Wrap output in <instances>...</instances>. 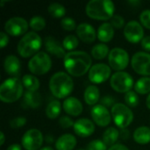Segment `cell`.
<instances>
[{
  "mask_svg": "<svg viewBox=\"0 0 150 150\" xmlns=\"http://www.w3.org/2000/svg\"><path fill=\"white\" fill-rule=\"evenodd\" d=\"M52 66V61L50 56L43 51H40L33 55L29 62V70L34 75H44L46 74Z\"/></svg>",
  "mask_w": 150,
  "mask_h": 150,
  "instance_id": "7",
  "label": "cell"
},
{
  "mask_svg": "<svg viewBox=\"0 0 150 150\" xmlns=\"http://www.w3.org/2000/svg\"><path fill=\"white\" fill-rule=\"evenodd\" d=\"M62 111V104L59 100L54 99L52 100L46 108V115L50 120L56 119Z\"/></svg>",
  "mask_w": 150,
  "mask_h": 150,
  "instance_id": "27",
  "label": "cell"
},
{
  "mask_svg": "<svg viewBox=\"0 0 150 150\" xmlns=\"http://www.w3.org/2000/svg\"><path fill=\"white\" fill-rule=\"evenodd\" d=\"M74 124H75V122L72 120V119L68 116H62L59 120V125L62 128H65V129L74 127Z\"/></svg>",
  "mask_w": 150,
  "mask_h": 150,
  "instance_id": "40",
  "label": "cell"
},
{
  "mask_svg": "<svg viewBox=\"0 0 150 150\" xmlns=\"http://www.w3.org/2000/svg\"><path fill=\"white\" fill-rule=\"evenodd\" d=\"M26 124V119L25 117H17L10 121V127L14 129H18L23 127Z\"/></svg>",
  "mask_w": 150,
  "mask_h": 150,
  "instance_id": "38",
  "label": "cell"
},
{
  "mask_svg": "<svg viewBox=\"0 0 150 150\" xmlns=\"http://www.w3.org/2000/svg\"><path fill=\"white\" fill-rule=\"evenodd\" d=\"M23 83L18 77H10L0 86V100L4 103H13L23 94Z\"/></svg>",
  "mask_w": 150,
  "mask_h": 150,
  "instance_id": "4",
  "label": "cell"
},
{
  "mask_svg": "<svg viewBox=\"0 0 150 150\" xmlns=\"http://www.w3.org/2000/svg\"><path fill=\"white\" fill-rule=\"evenodd\" d=\"M111 114L116 126L121 129L127 128L134 120V113L132 110L127 105L122 103H116L112 107Z\"/></svg>",
  "mask_w": 150,
  "mask_h": 150,
  "instance_id": "6",
  "label": "cell"
},
{
  "mask_svg": "<svg viewBox=\"0 0 150 150\" xmlns=\"http://www.w3.org/2000/svg\"><path fill=\"white\" fill-rule=\"evenodd\" d=\"M107 150H129V149H128L127 146L123 145V144L117 143V144H115V145L110 147Z\"/></svg>",
  "mask_w": 150,
  "mask_h": 150,
  "instance_id": "44",
  "label": "cell"
},
{
  "mask_svg": "<svg viewBox=\"0 0 150 150\" xmlns=\"http://www.w3.org/2000/svg\"><path fill=\"white\" fill-rule=\"evenodd\" d=\"M114 35V27L111 23L105 22L98 29L97 36L102 42H109L112 40Z\"/></svg>",
  "mask_w": 150,
  "mask_h": 150,
  "instance_id": "22",
  "label": "cell"
},
{
  "mask_svg": "<svg viewBox=\"0 0 150 150\" xmlns=\"http://www.w3.org/2000/svg\"><path fill=\"white\" fill-rule=\"evenodd\" d=\"M77 150H86V149H77Z\"/></svg>",
  "mask_w": 150,
  "mask_h": 150,
  "instance_id": "51",
  "label": "cell"
},
{
  "mask_svg": "<svg viewBox=\"0 0 150 150\" xmlns=\"http://www.w3.org/2000/svg\"><path fill=\"white\" fill-rule=\"evenodd\" d=\"M100 102H101V105L105 106L106 108L107 107H112L116 104L115 103V98L113 97H112V96H109V95L103 97L101 98Z\"/></svg>",
  "mask_w": 150,
  "mask_h": 150,
  "instance_id": "41",
  "label": "cell"
},
{
  "mask_svg": "<svg viewBox=\"0 0 150 150\" xmlns=\"http://www.w3.org/2000/svg\"><path fill=\"white\" fill-rule=\"evenodd\" d=\"M47 11L54 18H62L65 15L66 9L63 4L59 3H52L48 5Z\"/></svg>",
  "mask_w": 150,
  "mask_h": 150,
  "instance_id": "31",
  "label": "cell"
},
{
  "mask_svg": "<svg viewBox=\"0 0 150 150\" xmlns=\"http://www.w3.org/2000/svg\"><path fill=\"white\" fill-rule=\"evenodd\" d=\"M142 47L146 50L150 51V36H145L142 40Z\"/></svg>",
  "mask_w": 150,
  "mask_h": 150,
  "instance_id": "43",
  "label": "cell"
},
{
  "mask_svg": "<svg viewBox=\"0 0 150 150\" xmlns=\"http://www.w3.org/2000/svg\"><path fill=\"white\" fill-rule=\"evenodd\" d=\"M47 142H48V143H49V142H50V143L53 142V137H52L51 135H47Z\"/></svg>",
  "mask_w": 150,
  "mask_h": 150,
  "instance_id": "49",
  "label": "cell"
},
{
  "mask_svg": "<svg viewBox=\"0 0 150 150\" xmlns=\"http://www.w3.org/2000/svg\"><path fill=\"white\" fill-rule=\"evenodd\" d=\"M6 150H22V149H21V146H20L19 144L15 143V144L10 145V146L7 148V149Z\"/></svg>",
  "mask_w": 150,
  "mask_h": 150,
  "instance_id": "46",
  "label": "cell"
},
{
  "mask_svg": "<svg viewBox=\"0 0 150 150\" xmlns=\"http://www.w3.org/2000/svg\"><path fill=\"white\" fill-rule=\"evenodd\" d=\"M63 109L65 112L71 116H78L83 112V105L79 99L75 97H69L63 101Z\"/></svg>",
  "mask_w": 150,
  "mask_h": 150,
  "instance_id": "19",
  "label": "cell"
},
{
  "mask_svg": "<svg viewBox=\"0 0 150 150\" xmlns=\"http://www.w3.org/2000/svg\"><path fill=\"white\" fill-rule=\"evenodd\" d=\"M91 115L95 123L100 127H106L110 124L112 114L108 109L102 105H96L91 108Z\"/></svg>",
  "mask_w": 150,
  "mask_h": 150,
  "instance_id": "15",
  "label": "cell"
},
{
  "mask_svg": "<svg viewBox=\"0 0 150 150\" xmlns=\"http://www.w3.org/2000/svg\"><path fill=\"white\" fill-rule=\"evenodd\" d=\"M111 67L105 63H97L91 66L89 70L88 77L93 83H101L105 82L111 76Z\"/></svg>",
  "mask_w": 150,
  "mask_h": 150,
  "instance_id": "13",
  "label": "cell"
},
{
  "mask_svg": "<svg viewBox=\"0 0 150 150\" xmlns=\"http://www.w3.org/2000/svg\"><path fill=\"white\" fill-rule=\"evenodd\" d=\"M45 44V47L47 49V52H49L51 54L55 55L58 58H63L66 55L65 53V48L63 47V46L57 40H55L54 37L52 36H47L45 39L44 41Z\"/></svg>",
  "mask_w": 150,
  "mask_h": 150,
  "instance_id": "18",
  "label": "cell"
},
{
  "mask_svg": "<svg viewBox=\"0 0 150 150\" xmlns=\"http://www.w3.org/2000/svg\"><path fill=\"white\" fill-rule=\"evenodd\" d=\"M139 97L136 91H130L125 94V102L129 107H136L139 105Z\"/></svg>",
  "mask_w": 150,
  "mask_h": 150,
  "instance_id": "34",
  "label": "cell"
},
{
  "mask_svg": "<svg viewBox=\"0 0 150 150\" xmlns=\"http://www.w3.org/2000/svg\"><path fill=\"white\" fill-rule=\"evenodd\" d=\"M4 68L7 74H9L10 76H14V77H16V76H18L20 72L21 63L17 56L10 54L7 55L4 61Z\"/></svg>",
  "mask_w": 150,
  "mask_h": 150,
  "instance_id": "20",
  "label": "cell"
},
{
  "mask_svg": "<svg viewBox=\"0 0 150 150\" xmlns=\"http://www.w3.org/2000/svg\"><path fill=\"white\" fill-rule=\"evenodd\" d=\"M110 84L115 91L120 93H127L133 88L134 79L127 72L117 71L111 76Z\"/></svg>",
  "mask_w": 150,
  "mask_h": 150,
  "instance_id": "8",
  "label": "cell"
},
{
  "mask_svg": "<svg viewBox=\"0 0 150 150\" xmlns=\"http://www.w3.org/2000/svg\"><path fill=\"white\" fill-rule=\"evenodd\" d=\"M109 53H110L109 47L105 43L96 44L91 48V55L97 60H101L105 58L107 55H109Z\"/></svg>",
  "mask_w": 150,
  "mask_h": 150,
  "instance_id": "29",
  "label": "cell"
},
{
  "mask_svg": "<svg viewBox=\"0 0 150 150\" xmlns=\"http://www.w3.org/2000/svg\"><path fill=\"white\" fill-rule=\"evenodd\" d=\"M144 30L140 22L136 20H130L124 27V36L131 43H138L142 40Z\"/></svg>",
  "mask_w": 150,
  "mask_h": 150,
  "instance_id": "14",
  "label": "cell"
},
{
  "mask_svg": "<svg viewBox=\"0 0 150 150\" xmlns=\"http://www.w3.org/2000/svg\"><path fill=\"white\" fill-rule=\"evenodd\" d=\"M146 105H147V107L150 109V93L149 95L148 96L147 99H146Z\"/></svg>",
  "mask_w": 150,
  "mask_h": 150,
  "instance_id": "48",
  "label": "cell"
},
{
  "mask_svg": "<svg viewBox=\"0 0 150 150\" xmlns=\"http://www.w3.org/2000/svg\"><path fill=\"white\" fill-rule=\"evenodd\" d=\"M76 138L70 134L60 136L55 142L56 150H73L76 146Z\"/></svg>",
  "mask_w": 150,
  "mask_h": 150,
  "instance_id": "21",
  "label": "cell"
},
{
  "mask_svg": "<svg viewBox=\"0 0 150 150\" xmlns=\"http://www.w3.org/2000/svg\"><path fill=\"white\" fill-rule=\"evenodd\" d=\"M21 142L25 150H40L43 144L42 133L36 128L29 129L24 134Z\"/></svg>",
  "mask_w": 150,
  "mask_h": 150,
  "instance_id": "10",
  "label": "cell"
},
{
  "mask_svg": "<svg viewBox=\"0 0 150 150\" xmlns=\"http://www.w3.org/2000/svg\"><path fill=\"white\" fill-rule=\"evenodd\" d=\"M134 70L143 76H150V54L147 52L135 53L131 60Z\"/></svg>",
  "mask_w": 150,
  "mask_h": 150,
  "instance_id": "11",
  "label": "cell"
},
{
  "mask_svg": "<svg viewBox=\"0 0 150 150\" xmlns=\"http://www.w3.org/2000/svg\"><path fill=\"white\" fill-rule=\"evenodd\" d=\"M61 26L66 31H73L74 29H76L77 27L75 19L70 17L63 18L61 20Z\"/></svg>",
  "mask_w": 150,
  "mask_h": 150,
  "instance_id": "35",
  "label": "cell"
},
{
  "mask_svg": "<svg viewBox=\"0 0 150 150\" xmlns=\"http://www.w3.org/2000/svg\"><path fill=\"white\" fill-rule=\"evenodd\" d=\"M76 32L77 37L85 43H91L98 37L95 28L88 23L79 24L76 29Z\"/></svg>",
  "mask_w": 150,
  "mask_h": 150,
  "instance_id": "17",
  "label": "cell"
},
{
  "mask_svg": "<svg viewBox=\"0 0 150 150\" xmlns=\"http://www.w3.org/2000/svg\"><path fill=\"white\" fill-rule=\"evenodd\" d=\"M63 63L70 76H82L91 68L92 60L91 55L83 51H71L66 54Z\"/></svg>",
  "mask_w": 150,
  "mask_h": 150,
  "instance_id": "1",
  "label": "cell"
},
{
  "mask_svg": "<svg viewBox=\"0 0 150 150\" xmlns=\"http://www.w3.org/2000/svg\"><path fill=\"white\" fill-rule=\"evenodd\" d=\"M134 91L139 94L150 92V77H142L134 83Z\"/></svg>",
  "mask_w": 150,
  "mask_h": 150,
  "instance_id": "30",
  "label": "cell"
},
{
  "mask_svg": "<svg viewBox=\"0 0 150 150\" xmlns=\"http://www.w3.org/2000/svg\"><path fill=\"white\" fill-rule=\"evenodd\" d=\"M79 44V40L77 39V37L76 35L70 34V35H67L62 41V46L66 50H69V52H71L73 49H76L77 47Z\"/></svg>",
  "mask_w": 150,
  "mask_h": 150,
  "instance_id": "32",
  "label": "cell"
},
{
  "mask_svg": "<svg viewBox=\"0 0 150 150\" xmlns=\"http://www.w3.org/2000/svg\"><path fill=\"white\" fill-rule=\"evenodd\" d=\"M134 140L142 145H145L150 142V128L149 127H139L134 132Z\"/></svg>",
  "mask_w": 150,
  "mask_h": 150,
  "instance_id": "24",
  "label": "cell"
},
{
  "mask_svg": "<svg viewBox=\"0 0 150 150\" xmlns=\"http://www.w3.org/2000/svg\"><path fill=\"white\" fill-rule=\"evenodd\" d=\"M40 150H54L53 148H51V147H48V146H47V147H44V148H41Z\"/></svg>",
  "mask_w": 150,
  "mask_h": 150,
  "instance_id": "50",
  "label": "cell"
},
{
  "mask_svg": "<svg viewBox=\"0 0 150 150\" xmlns=\"http://www.w3.org/2000/svg\"><path fill=\"white\" fill-rule=\"evenodd\" d=\"M28 30V22L21 17L9 18L4 24V31L11 36H20L25 34Z\"/></svg>",
  "mask_w": 150,
  "mask_h": 150,
  "instance_id": "12",
  "label": "cell"
},
{
  "mask_svg": "<svg viewBox=\"0 0 150 150\" xmlns=\"http://www.w3.org/2000/svg\"><path fill=\"white\" fill-rule=\"evenodd\" d=\"M5 141V136L3 132H0V145H4Z\"/></svg>",
  "mask_w": 150,
  "mask_h": 150,
  "instance_id": "47",
  "label": "cell"
},
{
  "mask_svg": "<svg viewBox=\"0 0 150 150\" xmlns=\"http://www.w3.org/2000/svg\"><path fill=\"white\" fill-rule=\"evenodd\" d=\"M100 92L99 89L96 85H89L83 93V98L86 102V104L90 105H96L98 101L99 100Z\"/></svg>",
  "mask_w": 150,
  "mask_h": 150,
  "instance_id": "23",
  "label": "cell"
},
{
  "mask_svg": "<svg viewBox=\"0 0 150 150\" xmlns=\"http://www.w3.org/2000/svg\"><path fill=\"white\" fill-rule=\"evenodd\" d=\"M73 128L78 136L85 138L91 136L94 133L95 125L91 120L87 118H82L75 121Z\"/></svg>",
  "mask_w": 150,
  "mask_h": 150,
  "instance_id": "16",
  "label": "cell"
},
{
  "mask_svg": "<svg viewBox=\"0 0 150 150\" xmlns=\"http://www.w3.org/2000/svg\"><path fill=\"white\" fill-rule=\"evenodd\" d=\"M9 41V38L6 33L4 32H1L0 33V47H4Z\"/></svg>",
  "mask_w": 150,
  "mask_h": 150,
  "instance_id": "42",
  "label": "cell"
},
{
  "mask_svg": "<svg viewBox=\"0 0 150 150\" xmlns=\"http://www.w3.org/2000/svg\"><path fill=\"white\" fill-rule=\"evenodd\" d=\"M42 40L40 36L35 32H28L19 40L17 49L18 54L24 57L27 58L35 55L40 48L41 47Z\"/></svg>",
  "mask_w": 150,
  "mask_h": 150,
  "instance_id": "5",
  "label": "cell"
},
{
  "mask_svg": "<svg viewBox=\"0 0 150 150\" xmlns=\"http://www.w3.org/2000/svg\"><path fill=\"white\" fill-rule=\"evenodd\" d=\"M107 146L101 140H93L86 147V150H106Z\"/></svg>",
  "mask_w": 150,
  "mask_h": 150,
  "instance_id": "36",
  "label": "cell"
},
{
  "mask_svg": "<svg viewBox=\"0 0 150 150\" xmlns=\"http://www.w3.org/2000/svg\"><path fill=\"white\" fill-rule=\"evenodd\" d=\"M129 135H130V132L127 129V128H124V129H121L120 133V136L122 138V140H127L129 138Z\"/></svg>",
  "mask_w": 150,
  "mask_h": 150,
  "instance_id": "45",
  "label": "cell"
},
{
  "mask_svg": "<svg viewBox=\"0 0 150 150\" xmlns=\"http://www.w3.org/2000/svg\"><path fill=\"white\" fill-rule=\"evenodd\" d=\"M22 83L26 91H37L40 88V81L37 77L33 75H25L22 77Z\"/></svg>",
  "mask_w": 150,
  "mask_h": 150,
  "instance_id": "28",
  "label": "cell"
},
{
  "mask_svg": "<svg viewBox=\"0 0 150 150\" xmlns=\"http://www.w3.org/2000/svg\"><path fill=\"white\" fill-rule=\"evenodd\" d=\"M108 62L112 69L118 71L123 70L127 67L129 62L128 53L121 47H114L109 53Z\"/></svg>",
  "mask_w": 150,
  "mask_h": 150,
  "instance_id": "9",
  "label": "cell"
},
{
  "mask_svg": "<svg viewBox=\"0 0 150 150\" xmlns=\"http://www.w3.org/2000/svg\"><path fill=\"white\" fill-rule=\"evenodd\" d=\"M73 79L65 72L54 73L49 80V89L52 94L57 98L68 97L73 91Z\"/></svg>",
  "mask_w": 150,
  "mask_h": 150,
  "instance_id": "2",
  "label": "cell"
},
{
  "mask_svg": "<svg viewBox=\"0 0 150 150\" xmlns=\"http://www.w3.org/2000/svg\"><path fill=\"white\" fill-rule=\"evenodd\" d=\"M29 25L33 30L40 31L45 28L46 20L41 16H33L29 21Z\"/></svg>",
  "mask_w": 150,
  "mask_h": 150,
  "instance_id": "33",
  "label": "cell"
},
{
  "mask_svg": "<svg viewBox=\"0 0 150 150\" xmlns=\"http://www.w3.org/2000/svg\"><path fill=\"white\" fill-rule=\"evenodd\" d=\"M24 100L26 105L31 108H38L42 103V98L38 91H26L24 94Z\"/></svg>",
  "mask_w": 150,
  "mask_h": 150,
  "instance_id": "25",
  "label": "cell"
},
{
  "mask_svg": "<svg viewBox=\"0 0 150 150\" xmlns=\"http://www.w3.org/2000/svg\"><path fill=\"white\" fill-rule=\"evenodd\" d=\"M115 6L110 0H91L86 4V14L94 19L107 20L114 15Z\"/></svg>",
  "mask_w": 150,
  "mask_h": 150,
  "instance_id": "3",
  "label": "cell"
},
{
  "mask_svg": "<svg viewBox=\"0 0 150 150\" xmlns=\"http://www.w3.org/2000/svg\"><path fill=\"white\" fill-rule=\"evenodd\" d=\"M140 20H141V23L145 27H147L148 29H150V10H144L141 13Z\"/></svg>",
  "mask_w": 150,
  "mask_h": 150,
  "instance_id": "39",
  "label": "cell"
},
{
  "mask_svg": "<svg viewBox=\"0 0 150 150\" xmlns=\"http://www.w3.org/2000/svg\"><path fill=\"white\" fill-rule=\"evenodd\" d=\"M111 24L115 29H120L125 25V19L122 16H120L119 14H115L111 18Z\"/></svg>",
  "mask_w": 150,
  "mask_h": 150,
  "instance_id": "37",
  "label": "cell"
},
{
  "mask_svg": "<svg viewBox=\"0 0 150 150\" xmlns=\"http://www.w3.org/2000/svg\"><path fill=\"white\" fill-rule=\"evenodd\" d=\"M120 137V132L115 127H108L103 134V142L106 146H113L116 144V142L118 141Z\"/></svg>",
  "mask_w": 150,
  "mask_h": 150,
  "instance_id": "26",
  "label": "cell"
}]
</instances>
